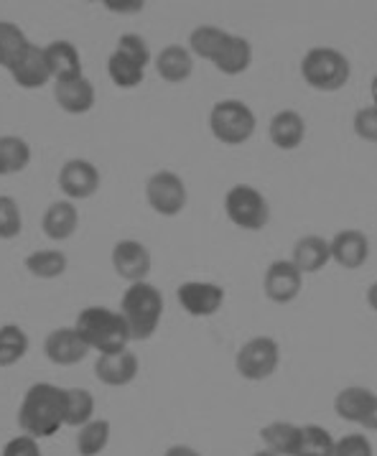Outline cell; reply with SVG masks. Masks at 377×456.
I'll return each mask as SVG.
<instances>
[{
  "label": "cell",
  "instance_id": "cell-44",
  "mask_svg": "<svg viewBox=\"0 0 377 456\" xmlns=\"http://www.w3.org/2000/svg\"><path fill=\"white\" fill-rule=\"evenodd\" d=\"M370 92H373V105L377 108V74L373 77V85H370Z\"/></svg>",
  "mask_w": 377,
  "mask_h": 456
},
{
  "label": "cell",
  "instance_id": "cell-23",
  "mask_svg": "<svg viewBox=\"0 0 377 456\" xmlns=\"http://www.w3.org/2000/svg\"><path fill=\"white\" fill-rule=\"evenodd\" d=\"M373 401H375V393L367 390V387H359V385L344 387L340 395L334 398V411H337V416L341 420H349V423H359L362 426V420L367 416Z\"/></svg>",
  "mask_w": 377,
  "mask_h": 456
},
{
  "label": "cell",
  "instance_id": "cell-28",
  "mask_svg": "<svg viewBox=\"0 0 377 456\" xmlns=\"http://www.w3.org/2000/svg\"><path fill=\"white\" fill-rule=\"evenodd\" d=\"M227 38H230V34L222 31L219 26H199L189 37V52L207 59V61H215L219 52L225 49Z\"/></svg>",
  "mask_w": 377,
  "mask_h": 456
},
{
  "label": "cell",
  "instance_id": "cell-30",
  "mask_svg": "<svg viewBox=\"0 0 377 456\" xmlns=\"http://www.w3.org/2000/svg\"><path fill=\"white\" fill-rule=\"evenodd\" d=\"M67 256L61 250H37L26 257L29 273L37 275L41 281H54L59 275L67 273Z\"/></svg>",
  "mask_w": 377,
  "mask_h": 456
},
{
  "label": "cell",
  "instance_id": "cell-41",
  "mask_svg": "<svg viewBox=\"0 0 377 456\" xmlns=\"http://www.w3.org/2000/svg\"><path fill=\"white\" fill-rule=\"evenodd\" d=\"M362 428H367V431H377V395L373 405H370V411H367V416L362 420Z\"/></svg>",
  "mask_w": 377,
  "mask_h": 456
},
{
  "label": "cell",
  "instance_id": "cell-2",
  "mask_svg": "<svg viewBox=\"0 0 377 456\" xmlns=\"http://www.w3.org/2000/svg\"><path fill=\"white\" fill-rule=\"evenodd\" d=\"M74 329L87 342V347L100 354L127 349V342H130V331H127L123 314L105 309V306H87L85 311H79Z\"/></svg>",
  "mask_w": 377,
  "mask_h": 456
},
{
  "label": "cell",
  "instance_id": "cell-3",
  "mask_svg": "<svg viewBox=\"0 0 377 456\" xmlns=\"http://www.w3.org/2000/svg\"><path fill=\"white\" fill-rule=\"evenodd\" d=\"M120 314L126 319L130 339H151L156 334V329L161 324L163 316V296L156 286H151L148 281L141 283H130L127 291L120 298Z\"/></svg>",
  "mask_w": 377,
  "mask_h": 456
},
{
  "label": "cell",
  "instance_id": "cell-4",
  "mask_svg": "<svg viewBox=\"0 0 377 456\" xmlns=\"http://www.w3.org/2000/svg\"><path fill=\"white\" fill-rule=\"evenodd\" d=\"M349 59L332 46H314L301 59V77L311 90L337 92L349 82Z\"/></svg>",
  "mask_w": 377,
  "mask_h": 456
},
{
  "label": "cell",
  "instance_id": "cell-39",
  "mask_svg": "<svg viewBox=\"0 0 377 456\" xmlns=\"http://www.w3.org/2000/svg\"><path fill=\"white\" fill-rule=\"evenodd\" d=\"M3 456H41V449L34 436H19L5 444Z\"/></svg>",
  "mask_w": 377,
  "mask_h": 456
},
{
  "label": "cell",
  "instance_id": "cell-14",
  "mask_svg": "<svg viewBox=\"0 0 377 456\" xmlns=\"http://www.w3.org/2000/svg\"><path fill=\"white\" fill-rule=\"evenodd\" d=\"M329 253L337 265L347 271H357L370 257V240L362 230H340L329 242Z\"/></svg>",
  "mask_w": 377,
  "mask_h": 456
},
{
  "label": "cell",
  "instance_id": "cell-7",
  "mask_svg": "<svg viewBox=\"0 0 377 456\" xmlns=\"http://www.w3.org/2000/svg\"><path fill=\"white\" fill-rule=\"evenodd\" d=\"M145 200L151 204V209L161 217H176L184 212L189 191L186 183L179 174L174 171H156L148 183H145Z\"/></svg>",
  "mask_w": 377,
  "mask_h": 456
},
{
  "label": "cell",
  "instance_id": "cell-10",
  "mask_svg": "<svg viewBox=\"0 0 377 456\" xmlns=\"http://www.w3.org/2000/svg\"><path fill=\"white\" fill-rule=\"evenodd\" d=\"M181 309L186 311L189 316H215L217 311L222 309L225 304V289L217 286V283H204V281H189V283H181L179 291H176Z\"/></svg>",
  "mask_w": 377,
  "mask_h": 456
},
{
  "label": "cell",
  "instance_id": "cell-37",
  "mask_svg": "<svg viewBox=\"0 0 377 456\" xmlns=\"http://www.w3.org/2000/svg\"><path fill=\"white\" fill-rule=\"evenodd\" d=\"M352 128L357 133L362 141L367 143H377V108H359L355 112V120H352Z\"/></svg>",
  "mask_w": 377,
  "mask_h": 456
},
{
  "label": "cell",
  "instance_id": "cell-9",
  "mask_svg": "<svg viewBox=\"0 0 377 456\" xmlns=\"http://www.w3.org/2000/svg\"><path fill=\"white\" fill-rule=\"evenodd\" d=\"M59 189L67 194L70 201L90 200L100 189V171L92 161L85 159H72L61 166L59 171Z\"/></svg>",
  "mask_w": 377,
  "mask_h": 456
},
{
  "label": "cell",
  "instance_id": "cell-11",
  "mask_svg": "<svg viewBox=\"0 0 377 456\" xmlns=\"http://www.w3.org/2000/svg\"><path fill=\"white\" fill-rule=\"evenodd\" d=\"M304 286V273L291 263V260H275L270 263L266 278H263V291L273 304H291L299 298Z\"/></svg>",
  "mask_w": 377,
  "mask_h": 456
},
{
  "label": "cell",
  "instance_id": "cell-22",
  "mask_svg": "<svg viewBox=\"0 0 377 456\" xmlns=\"http://www.w3.org/2000/svg\"><path fill=\"white\" fill-rule=\"evenodd\" d=\"M329 260H332L329 240H324L322 235H306V238H301L293 245L291 263H293L301 273H319Z\"/></svg>",
  "mask_w": 377,
  "mask_h": 456
},
{
  "label": "cell",
  "instance_id": "cell-15",
  "mask_svg": "<svg viewBox=\"0 0 377 456\" xmlns=\"http://www.w3.org/2000/svg\"><path fill=\"white\" fill-rule=\"evenodd\" d=\"M138 367H141L138 357L130 349H120V352L100 354V360L94 362V375L100 383L110 385V387H123L135 380Z\"/></svg>",
  "mask_w": 377,
  "mask_h": 456
},
{
  "label": "cell",
  "instance_id": "cell-29",
  "mask_svg": "<svg viewBox=\"0 0 377 456\" xmlns=\"http://www.w3.org/2000/svg\"><path fill=\"white\" fill-rule=\"evenodd\" d=\"M94 413V398L85 387H70L64 390V426H77L82 428L90 423Z\"/></svg>",
  "mask_w": 377,
  "mask_h": 456
},
{
  "label": "cell",
  "instance_id": "cell-25",
  "mask_svg": "<svg viewBox=\"0 0 377 456\" xmlns=\"http://www.w3.org/2000/svg\"><path fill=\"white\" fill-rule=\"evenodd\" d=\"M260 438L266 444V449L278 456H293L301 441V426H293L286 420H275L260 431Z\"/></svg>",
  "mask_w": 377,
  "mask_h": 456
},
{
  "label": "cell",
  "instance_id": "cell-16",
  "mask_svg": "<svg viewBox=\"0 0 377 456\" xmlns=\"http://www.w3.org/2000/svg\"><path fill=\"white\" fill-rule=\"evenodd\" d=\"M54 100L67 115H85L94 108V85L85 74L77 79L54 82Z\"/></svg>",
  "mask_w": 377,
  "mask_h": 456
},
{
  "label": "cell",
  "instance_id": "cell-40",
  "mask_svg": "<svg viewBox=\"0 0 377 456\" xmlns=\"http://www.w3.org/2000/svg\"><path fill=\"white\" fill-rule=\"evenodd\" d=\"M143 0H133V3H115V0H105V8L112 13H138L143 8Z\"/></svg>",
  "mask_w": 377,
  "mask_h": 456
},
{
  "label": "cell",
  "instance_id": "cell-13",
  "mask_svg": "<svg viewBox=\"0 0 377 456\" xmlns=\"http://www.w3.org/2000/svg\"><path fill=\"white\" fill-rule=\"evenodd\" d=\"M87 342L79 337V331L74 327H59L54 329L46 342H44V354L59 367L79 365L87 357Z\"/></svg>",
  "mask_w": 377,
  "mask_h": 456
},
{
  "label": "cell",
  "instance_id": "cell-6",
  "mask_svg": "<svg viewBox=\"0 0 377 456\" xmlns=\"http://www.w3.org/2000/svg\"><path fill=\"white\" fill-rule=\"evenodd\" d=\"M225 215L234 227L258 232L270 222V204L250 183H234L225 194Z\"/></svg>",
  "mask_w": 377,
  "mask_h": 456
},
{
  "label": "cell",
  "instance_id": "cell-33",
  "mask_svg": "<svg viewBox=\"0 0 377 456\" xmlns=\"http://www.w3.org/2000/svg\"><path fill=\"white\" fill-rule=\"evenodd\" d=\"M293 456H334V438L322 426H301V441Z\"/></svg>",
  "mask_w": 377,
  "mask_h": 456
},
{
  "label": "cell",
  "instance_id": "cell-36",
  "mask_svg": "<svg viewBox=\"0 0 377 456\" xmlns=\"http://www.w3.org/2000/svg\"><path fill=\"white\" fill-rule=\"evenodd\" d=\"M115 52H120L126 59H130L133 64H138V67H143V69L148 67V61H151L148 44H145V38L138 37V34H123V37L118 38Z\"/></svg>",
  "mask_w": 377,
  "mask_h": 456
},
{
  "label": "cell",
  "instance_id": "cell-34",
  "mask_svg": "<svg viewBox=\"0 0 377 456\" xmlns=\"http://www.w3.org/2000/svg\"><path fill=\"white\" fill-rule=\"evenodd\" d=\"M108 74L112 79V85H118L120 90H133L143 82V67L133 64L130 59L120 54V52H112L108 56Z\"/></svg>",
  "mask_w": 377,
  "mask_h": 456
},
{
  "label": "cell",
  "instance_id": "cell-31",
  "mask_svg": "<svg viewBox=\"0 0 377 456\" xmlns=\"http://www.w3.org/2000/svg\"><path fill=\"white\" fill-rule=\"evenodd\" d=\"M29 352V337L19 324L0 327V367H13Z\"/></svg>",
  "mask_w": 377,
  "mask_h": 456
},
{
  "label": "cell",
  "instance_id": "cell-19",
  "mask_svg": "<svg viewBox=\"0 0 377 456\" xmlns=\"http://www.w3.org/2000/svg\"><path fill=\"white\" fill-rule=\"evenodd\" d=\"M77 227H79V212H77V207L70 200L49 204L44 217H41L44 235L49 240H56V242L72 238L74 232H77Z\"/></svg>",
  "mask_w": 377,
  "mask_h": 456
},
{
  "label": "cell",
  "instance_id": "cell-24",
  "mask_svg": "<svg viewBox=\"0 0 377 456\" xmlns=\"http://www.w3.org/2000/svg\"><path fill=\"white\" fill-rule=\"evenodd\" d=\"M252 61V46L248 38L242 37H233L227 38V44H225V49L219 52L215 64L217 69L222 74H230V77H237V74H242L248 67H250Z\"/></svg>",
  "mask_w": 377,
  "mask_h": 456
},
{
  "label": "cell",
  "instance_id": "cell-17",
  "mask_svg": "<svg viewBox=\"0 0 377 456\" xmlns=\"http://www.w3.org/2000/svg\"><path fill=\"white\" fill-rule=\"evenodd\" d=\"M11 77H13V82L19 87H23V90H38V87H44L52 79L49 64H46V54H44V46L31 44L29 52L19 59V64L11 69Z\"/></svg>",
  "mask_w": 377,
  "mask_h": 456
},
{
  "label": "cell",
  "instance_id": "cell-35",
  "mask_svg": "<svg viewBox=\"0 0 377 456\" xmlns=\"http://www.w3.org/2000/svg\"><path fill=\"white\" fill-rule=\"evenodd\" d=\"M23 230L20 207L13 197H0V240H16Z\"/></svg>",
  "mask_w": 377,
  "mask_h": 456
},
{
  "label": "cell",
  "instance_id": "cell-20",
  "mask_svg": "<svg viewBox=\"0 0 377 456\" xmlns=\"http://www.w3.org/2000/svg\"><path fill=\"white\" fill-rule=\"evenodd\" d=\"M44 54L54 82L82 77V56L72 41H52L49 46H44Z\"/></svg>",
  "mask_w": 377,
  "mask_h": 456
},
{
  "label": "cell",
  "instance_id": "cell-26",
  "mask_svg": "<svg viewBox=\"0 0 377 456\" xmlns=\"http://www.w3.org/2000/svg\"><path fill=\"white\" fill-rule=\"evenodd\" d=\"M31 41L20 31L16 23L11 20H0V67L3 69H13L19 64V59L29 52Z\"/></svg>",
  "mask_w": 377,
  "mask_h": 456
},
{
  "label": "cell",
  "instance_id": "cell-38",
  "mask_svg": "<svg viewBox=\"0 0 377 456\" xmlns=\"http://www.w3.org/2000/svg\"><path fill=\"white\" fill-rule=\"evenodd\" d=\"M334 456H373V444L362 434H349L334 441Z\"/></svg>",
  "mask_w": 377,
  "mask_h": 456
},
{
  "label": "cell",
  "instance_id": "cell-5",
  "mask_svg": "<svg viewBox=\"0 0 377 456\" xmlns=\"http://www.w3.org/2000/svg\"><path fill=\"white\" fill-rule=\"evenodd\" d=\"M255 112L242 100H219L209 110V130L225 146H242L255 133Z\"/></svg>",
  "mask_w": 377,
  "mask_h": 456
},
{
  "label": "cell",
  "instance_id": "cell-27",
  "mask_svg": "<svg viewBox=\"0 0 377 456\" xmlns=\"http://www.w3.org/2000/svg\"><path fill=\"white\" fill-rule=\"evenodd\" d=\"M31 164V146L19 135H0V176L19 174Z\"/></svg>",
  "mask_w": 377,
  "mask_h": 456
},
{
  "label": "cell",
  "instance_id": "cell-21",
  "mask_svg": "<svg viewBox=\"0 0 377 456\" xmlns=\"http://www.w3.org/2000/svg\"><path fill=\"white\" fill-rule=\"evenodd\" d=\"M156 69H159V77H161L163 82L181 85L194 72L192 52L186 46H181V44H171V46H166L161 54L156 56Z\"/></svg>",
  "mask_w": 377,
  "mask_h": 456
},
{
  "label": "cell",
  "instance_id": "cell-1",
  "mask_svg": "<svg viewBox=\"0 0 377 456\" xmlns=\"http://www.w3.org/2000/svg\"><path fill=\"white\" fill-rule=\"evenodd\" d=\"M19 426L26 436H54L64 426V390L52 383L31 385L20 401Z\"/></svg>",
  "mask_w": 377,
  "mask_h": 456
},
{
  "label": "cell",
  "instance_id": "cell-45",
  "mask_svg": "<svg viewBox=\"0 0 377 456\" xmlns=\"http://www.w3.org/2000/svg\"><path fill=\"white\" fill-rule=\"evenodd\" d=\"M252 456H278V454H273V452H268V449H263V452H255Z\"/></svg>",
  "mask_w": 377,
  "mask_h": 456
},
{
  "label": "cell",
  "instance_id": "cell-32",
  "mask_svg": "<svg viewBox=\"0 0 377 456\" xmlns=\"http://www.w3.org/2000/svg\"><path fill=\"white\" fill-rule=\"evenodd\" d=\"M110 441V423L108 420H90L79 428L77 434V452L79 456H97L105 452Z\"/></svg>",
  "mask_w": 377,
  "mask_h": 456
},
{
  "label": "cell",
  "instance_id": "cell-12",
  "mask_svg": "<svg viewBox=\"0 0 377 456\" xmlns=\"http://www.w3.org/2000/svg\"><path fill=\"white\" fill-rule=\"evenodd\" d=\"M112 268L127 283H141L151 273V253L138 240H120L112 248Z\"/></svg>",
  "mask_w": 377,
  "mask_h": 456
},
{
  "label": "cell",
  "instance_id": "cell-18",
  "mask_svg": "<svg viewBox=\"0 0 377 456\" xmlns=\"http://www.w3.org/2000/svg\"><path fill=\"white\" fill-rule=\"evenodd\" d=\"M270 143L281 151H293L304 143L306 138V123L304 118L296 110H281L273 115L268 128Z\"/></svg>",
  "mask_w": 377,
  "mask_h": 456
},
{
  "label": "cell",
  "instance_id": "cell-42",
  "mask_svg": "<svg viewBox=\"0 0 377 456\" xmlns=\"http://www.w3.org/2000/svg\"><path fill=\"white\" fill-rule=\"evenodd\" d=\"M163 456H201L197 449H192V446H171V449H166V454Z\"/></svg>",
  "mask_w": 377,
  "mask_h": 456
},
{
  "label": "cell",
  "instance_id": "cell-43",
  "mask_svg": "<svg viewBox=\"0 0 377 456\" xmlns=\"http://www.w3.org/2000/svg\"><path fill=\"white\" fill-rule=\"evenodd\" d=\"M367 304L377 311V283H373V286H370V291H367Z\"/></svg>",
  "mask_w": 377,
  "mask_h": 456
},
{
  "label": "cell",
  "instance_id": "cell-8",
  "mask_svg": "<svg viewBox=\"0 0 377 456\" xmlns=\"http://www.w3.org/2000/svg\"><path fill=\"white\" fill-rule=\"evenodd\" d=\"M281 362V349L278 342L270 337H252L250 342H245L237 352V372L245 380H266L270 378Z\"/></svg>",
  "mask_w": 377,
  "mask_h": 456
}]
</instances>
